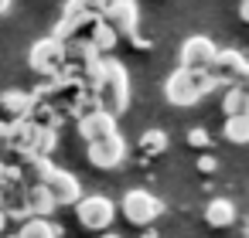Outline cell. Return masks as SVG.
<instances>
[{"instance_id":"9a60e30c","label":"cell","mask_w":249,"mask_h":238,"mask_svg":"<svg viewBox=\"0 0 249 238\" xmlns=\"http://www.w3.org/2000/svg\"><path fill=\"white\" fill-rule=\"evenodd\" d=\"M18 167H21V184H24V187H31V184H45L48 174L55 170L52 157H28V160H21Z\"/></svg>"},{"instance_id":"d4e9b609","label":"cell","mask_w":249,"mask_h":238,"mask_svg":"<svg viewBox=\"0 0 249 238\" xmlns=\"http://www.w3.org/2000/svg\"><path fill=\"white\" fill-rule=\"evenodd\" d=\"M188 143L191 146H208V129H201V126L188 129Z\"/></svg>"},{"instance_id":"6da1fadb","label":"cell","mask_w":249,"mask_h":238,"mask_svg":"<svg viewBox=\"0 0 249 238\" xmlns=\"http://www.w3.org/2000/svg\"><path fill=\"white\" fill-rule=\"evenodd\" d=\"M89 92L96 99V109L113 112V116L126 112V106H130V75H126V68L116 58L103 55L99 58V79Z\"/></svg>"},{"instance_id":"d6986e66","label":"cell","mask_w":249,"mask_h":238,"mask_svg":"<svg viewBox=\"0 0 249 238\" xmlns=\"http://www.w3.org/2000/svg\"><path fill=\"white\" fill-rule=\"evenodd\" d=\"M14 235L18 238H62V228L52 218H28V221H21V228Z\"/></svg>"},{"instance_id":"4316f807","label":"cell","mask_w":249,"mask_h":238,"mask_svg":"<svg viewBox=\"0 0 249 238\" xmlns=\"http://www.w3.org/2000/svg\"><path fill=\"white\" fill-rule=\"evenodd\" d=\"M79 4H82L89 14H103V7L109 4V0H79Z\"/></svg>"},{"instance_id":"30bf717a","label":"cell","mask_w":249,"mask_h":238,"mask_svg":"<svg viewBox=\"0 0 249 238\" xmlns=\"http://www.w3.org/2000/svg\"><path fill=\"white\" fill-rule=\"evenodd\" d=\"M116 116L113 112H103V109H89L86 116H79V136L86 143H99V140H109L116 136Z\"/></svg>"},{"instance_id":"836d02e7","label":"cell","mask_w":249,"mask_h":238,"mask_svg":"<svg viewBox=\"0 0 249 238\" xmlns=\"http://www.w3.org/2000/svg\"><path fill=\"white\" fill-rule=\"evenodd\" d=\"M143 238H157V235H154V231H147V235H143Z\"/></svg>"},{"instance_id":"603a6c76","label":"cell","mask_w":249,"mask_h":238,"mask_svg":"<svg viewBox=\"0 0 249 238\" xmlns=\"http://www.w3.org/2000/svg\"><path fill=\"white\" fill-rule=\"evenodd\" d=\"M167 146H171V140H167L164 129H143V133H140V150H143V157H160Z\"/></svg>"},{"instance_id":"ba28073f","label":"cell","mask_w":249,"mask_h":238,"mask_svg":"<svg viewBox=\"0 0 249 238\" xmlns=\"http://www.w3.org/2000/svg\"><path fill=\"white\" fill-rule=\"evenodd\" d=\"M218 55V45L205 34H191L184 45H181V68H191V72H208L212 62Z\"/></svg>"},{"instance_id":"5b68a950","label":"cell","mask_w":249,"mask_h":238,"mask_svg":"<svg viewBox=\"0 0 249 238\" xmlns=\"http://www.w3.org/2000/svg\"><path fill=\"white\" fill-rule=\"evenodd\" d=\"M75 218H79V224L86 231H106L113 224V218H116V204L109 197H103V194H89V197L82 194L75 201Z\"/></svg>"},{"instance_id":"e0dca14e","label":"cell","mask_w":249,"mask_h":238,"mask_svg":"<svg viewBox=\"0 0 249 238\" xmlns=\"http://www.w3.org/2000/svg\"><path fill=\"white\" fill-rule=\"evenodd\" d=\"M235 221V204L225 201V197H212L205 204V224L208 228H229Z\"/></svg>"},{"instance_id":"ac0fdd59","label":"cell","mask_w":249,"mask_h":238,"mask_svg":"<svg viewBox=\"0 0 249 238\" xmlns=\"http://www.w3.org/2000/svg\"><path fill=\"white\" fill-rule=\"evenodd\" d=\"M86 34H89V45H92L99 55H109V51L116 48V41H120V34H116L103 17H96V21H92V28H89Z\"/></svg>"},{"instance_id":"8fae6325","label":"cell","mask_w":249,"mask_h":238,"mask_svg":"<svg viewBox=\"0 0 249 238\" xmlns=\"http://www.w3.org/2000/svg\"><path fill=\"white\" fill-rule=\"evenodd\" d=\"M45 187H48V194L55 197L58 207H69V204H75V201L82 197V184H79V177L69 174V170H62V167H55V170L48 174Z\"/></svg>"},{"instance_id":"83f0119b","label":"cell","mask_w":249,"mask_h":238,"mask_svg":"<svg viewBox=\"0 0 249 238\" xmlns=\"http://www.w3.org/2000/svg\"><path fill=\"white\" fill-rule=\"evenodd\" d=\"M0 157H7V123H0Z\"/></svg>"},{"instance_id":"4dcf8cb0","label":"cell","mask_w":249,"mask_h":238,"mask_svg":"<svg viewBox=\"0 0 249 238\" xmlns=\"http://www.w3.org/2000/svg\"><path fill=\"white\" fill-rule=\"evenodd\" d=\"M7 221H11V218H7L4 211H0V235H7Z\"/></svg>"},{"instance_id":"8992f818","label":"cell","mask_w":249,"mask_h":238,"mask_svg":"<svg viewBox=\"0 0 249 238\" xmlns=\"http://www.w3.org/2000/svg\"><path fill=\"white\" fill-rule=\"evenodd\" d=\"M99 14H89L79 0H69V4L62 7V17H58V24H55V31H52V38H58V41H69V38H82L89 28H92V21H96Z\"/></svg>"},{"instance_id":"5bb4252c","label":"cell","mask_w":249,"mask_h":238,"mask_svg":"<svg viewBox=\"0 0 249 238\" xmlns=\"http://www.w3.org/2000/svg\"><path fill=\"white\" fill-rule=\"evenodd\" d=\"M0 211L14 221H28L31 211H28V187L24 184H11L4 187V197H0Z\"/></svg>"},{"instance_id":"ffe728a7","label":"cell","mask_w":249,"mask_h":238,"mask_svg":"<svg viewBox=\"0 0 249 238\" xmlns=\"http://www.w3.org/2000/svg\"><path fill=\"white\" fill-rule=\"evenodd\" d=\"M222 112L225 116H249V89L232 82L225 89V95H222Z\"/></svg>"},{"instance_id":"7c38bea8","label":"cell","mask_w":249,"mask_h":238,"mask_svg":"<svg viewBox=\"0 0 249 238\" xmlns=\"http://www.w3.org/2000/svg\"><path fill=\"white\" fill-rule=\"evenodd\" d=\"M242 65H246V55L242 51H235V48H218V55H215V62H212V75H215V82L222 85V82H235L239 79V72H242Z\"/></svg>"},{"instance_id":"1f68e13d","label":"cell","mask_w":249,"mask_h":238,"mask_svg":"<svg viewBox=\"0 0 249 238\" xmlns=\"http://www.w3.org/2000/svg\"><path fill=\"white\" fill-rule=\"evenodd\" d=\"M11 4H14V0H0V14H7V11H11Z\"/></svg>"},{"instance_id":"f1b7e54d","label":"cell","mask_w":249,"mask_h":238,"mask_svg":"<svg viewBox=\"0 0 249 238\" xmlns=\"http://www.w3.org/2000/svg\"><path fill=\"white\" fill-rule=\"evenodd\" d=\"M235 85H242V89H249V62L242 65V72H239V79H235Z\"/></svg>"},{"instance_id":"52a82bcc","label":"cell","mask_w":249,"mask_h":238,"mask_svg":"<svg viewBox=\"0 0 249 238\" xmlns=\"http://www.w3.org/2000/svg\"><path fill=\"white\" fill-rule=\"evenodd\" d=\"M99 17H103L120 38H133V34H137V24H140V7H137V0H109Z\"/></svg>"},{"instance_id":"e575fe53","label":"cell","mask_w":249,"mask_h":238,"mask_svg":"<svg viewBox=\"0 0 249 238\" xmlns=\"http://www.w3.org/2000/svg\"><path fill=\"white\" fill-rule=\"evenodd\" d=\"M0 238H18V235H0Z\"/></svg>"},{"instance_id":"44dd1931","label":"cell","mask_w":249,"mask_h":238,"mask_svg":"<svg viewBox=\"0 0 249 238\" xmlns=\"http://www.w3.org/2000/svg\"><path fill=\"white\" fill-rule=\"evenodd\" d=\"M38 126V123H35ZM58 146V126H38L35 129V146H31V157H52Z\"/></svg>"},{"instance_id":"9c48e42d","label":"cell","mask_w":249,"mask_h":238,"mask_svg":"<svg viewBox=\"0 0 249 238\" xmlns=\"http://www.w3.org/2000/svg\"><path fill=\"white\" fill-rule=\"evenodd\" d=\"M86 157H89V163L99 167V170H116V167L126 160V143H123V136L116 133V136H109V140L89 143V146H86Z\"/></svg>"},{"instance_id":"277c9868","label":"cell","mask_w":249,"mask_h":238,"mask_svg":"<svg viewBox=\"0 0 249 238\" xmlns=\"http://www.w3.org/2000/svg\"><path fill=\"white\" fill-rule=\"evenodd\" d=\"M120 211H123V218H126L130 224L147 228L150 221H157V218L164 214V201H160V197H154V194H150V190H143V187H133V190H126V194H123Z\"/></svg>"},{"instance_id":"cb8c5ba5","label":"cell","mask_w":249,"mask_h":238,"mask_svg":"<svg viewBox=\"0 0 249 238\" xmlns=\"http://www.w3.org/2000/svg\"><path fill=\"white\" fill-rule=\"evenodd\" d=\"M11 184H21V167L0 157V187H11Z\"/></svg>"},{"instance_id":"4fadbf2b","label":"cell","mask_w":249,"mask_h":238,"mask_svg":"<svg viewBox=\"0 0 249 238\" xmlns=\"http://www.w3.org/2000/svg\"><path fill=\"white\" fill-rule=\"evenodd\" d=\"M0 109H4L11 119H31L35 95L24 92V89H4V92H0Z\"/></svg>"},{"instance_id":"7a4b0ae2","label":"cell","mask_w":249,"mask_h":238,"mask_svg":"<svg viewBox=\"0 0 249 238\" xmlns=\"http://www.w3.org/2000/svg\"><path fill=\"white\" fill-rule=\"evenodd\" d=\"M212 89H218L212 72H191V68H178L167 82H164V95L171 106H195L198 99H205Z\"/></svg>"},{"instance_id":"2e32d148","label":"cell","mask_w":249,"mask_h":238,"mask_svg":"<svg viewBox=\"0 0 249 238\" xmlns=\"http://www.w3.org/2000/svg\"><path fill=\"white\" fill-rule=\"evenodd\" d=\"M28 211H31V218H52L58 211V204H55V197L48 194L45 184H31L28 187Z\"/></svg>"},{"instance_id":"484cf974","label":"cell","mask_w":249,"mask_h":238,"mask_svg":"<svg viewBox=\"0 0 249 238\" xmlns=\"http://www.w3.org/2000/svg\"><path fill=\"white\" fill-rule=\"evenodd\" d=\"M198 170H201V174H215V170H218V160H215L212 153H201V157H198Z\"/></svg>"},{"instance_id":"f546056e","label":"cell","mask_w":249,"mask_h":238,"mask_svg":"<svg viewBox=\"0 0 249 238\" xmlns=\"http://www.w3.org/2000/svg\"><path fill=\"white\" fill-rule=\"evenodd\" d=\"M239 17L249 24V0H242V4H239Z\"/></svg>"},{"instance_id":"d590c367","label":"cell","mask_w":249,"mask_h":238,"mask_svg":"<svg viewBox=\"0 0 249 238\" xmlns=\"http://www.w3.org/2000/svg\"><path fill=\"white\" fill-rule=\"evenodd\" d=\"M246 235H249V221H246Z\"/></svg>"},{"instance_id":"7402d4cb","label":"cell","mask_w":249,"mask_h":238,"mask_svg":"<svg viewBox=\"0 0 249 238\" xmlns=\"http://www.w3.org/2000/svg\"><path fill=\"white\" fill-rule=\"evenodd\" d=\"M222 136L229 143H235V146H246L249 143V116H225Z\"/></svg>"},{"instance_id":"3957f363","label":"cell","mask_w":249,"mask_h":238,"mask_svg":"<svg viewBox=\"0 0 249 238\" xmlns=\"http://www.w3.org/2000/svg\"><path fill=\"white\" fill-rule=\"evenodd\" d=\"M28 65H31V72L41 75V79H62V75H65V65H69V58H65V41H58V38H41V41H35L31 51H28Z\"/></svg>"},{"instance_id":"d6a6232c","label":"cell","mask_w":249,"mask_h":238,"mask_svg":"<svg viewBox=\"0 0 249 238\" xmlns=\"http://www.w3.org/2000/svg\"><path fill=\"white\" fill-rule=\"evenodd\" d=\"M99 238H123V235H116V231H99Z\"/></svg>"}]
</instances>
